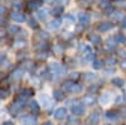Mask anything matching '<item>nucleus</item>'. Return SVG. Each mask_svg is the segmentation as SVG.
Masks as SVG:
<instances>
[{
	"label": "nucleus",
	"instance_id": "53",
	"mask_svg": "<svg viewBox=\"0 0 126 125\" xmlns=\"http://www.w3.org/2000/svg\"><path fill=\"white\" fill-rule=\"evenodd\" d=\"M1 58H3V54H1V53H0V62H1Z\"/></svg>",
	"mask_w": 126,
	"mask_h": 125
},
{
	"label": "nucleus",
	"instance_id": "30",
	"mask_svg": "<svg viewBox=\"0 0 126 125\" xmlns=\"http://www.w3.org/2000/svg\"><path fill=\"white\" fill-rule=\"evenodd\" d=\"M113 4L120 6V8H126V0H115Z\"/></svg>",
	"mask_w": 126,
	"mask_h": 125
},
{
	"label": "nucleus",
	"instance_id": "45",
	"mask_svg": "<svg viewBox=\"0 0 126 125\" xmlns=\"http://www.w3.org/2000/svg\"><path fill=\"white\" fill-rule=\"evenodd\" d=\"M5 12H6V8L3 6V5H0V14H4Z\"/></svg>",
	"mask_w": 126,
	"mask_h": 125
},
{
	"label": "nucleus",
	"instance_id": "35",
	"mask_svg": "<svg viewBox=\"0 0 126 125\" xmlns=\"http://www.w3.org/2000/svg\"><path fill=\"white\" fill-rule=\"evenodd\" d=\"M85 77H86V80L91 81V80H94V78H96V75H94V73H91V72H87Z\"/></svg>",
	"mask_w": 126,
	"mask_h": 125
},
{
	"label": "nucleus",
	"instance_id": "23",
	"mask_svg": "<svg viewBox=\"0 0 126 125\" xmlns=\"http://www.w3.org/2000/svg\"><path fill=\"white\" fill-rule=\"evenodd\" d=\"M20 32V28L18 25H12V27H9V33L10 34H16Z\"/></svg>",
	"mask_w": 126,
	"mask_h": 125
},
{
	"label": "nucleus",
	"instance_id": "22",
	"mask_svg": "<svg viewBox=\"0 0 126 125\" xmlns=\"http://www.w3.org/2000/svg\"><path fill=\"white\" fill-rule=\"evenodd\" d=\"M53 96H54V99H56V100H63V97H64L63 92H62V91H59V90H56V91L53 92Z\"/></svg>",
	"mask_w": 126,
	"mask_h": 125
},
{
	"label": "nucleus",
	"instance_id": "52",
	"mask_svg": "<svg viewBox=\"0 0 126 125\" xmlns=\"http://www.w3.org/2000/svg\"><path fill=\"white\" fill-rule=\"evenodd\" d=\"M43 1H46V3H52L53 0H43Z\"/></svg>",
	"mask_w": 126,
	"mask_h": 125
},
{
	"label": "nucleus",
	"instance_id": "29",
	"mask_svg": "<svg viewBox=\"0 0 126 125\" xmlns=\"http://www.w3.org/2000/svg\"><path fill=\"white\" fill-rule=\"evenodd\" d=\"M38 6H39V1H37V0H34V1H30V3H29V9H30V10H35Z\"/></svg>",
	"mask_w": 126,
	"mask_h": 125
},
{
	"label": "nucleus",
	"instance_id": "27",
	"mask_svg": "<svg viewBox=\"0 0 126 125\" xmlns=\"http://www.w3.org/2000/svg\"><path fill=\"white\" fill-rule=\"evenodd\" d=\"M63 20H66V22H68L71 24L75 23V18H73V15H71V14H66L64 17H63Z\"/></svg>",
	"mask_w": 126,
	"mask_h": 125
},
{
	"label": "nucleus",
	"instance_id": "32",
	"mask_svg": "<svg viewBox=\"0 0 126 125\" xmlns=\"http://www.w3.org/2000/svg\"><path fill=\"white\" fill-rule=\"evenodd\" d=\"M115 63H116V58H113V57H110L106 59V65L107 66H113Z\"/></svg>",
	"mask_w": 126,
	"mask_h": 125
},
{
	"label": "nucleus",
	"instance_id": "25",
	"mask_svg": "<svg viewBox=\"0 0 126 125\" xmlns=\"http://www.w3.org/2000/svg\"><path fill=\"white\" fill-rule=\"evenodd\" d=\"M92 67H93L94 70H100V68L102 67V62H101V61H98V59L92 61Z\"/></svg>",
	"mask_w": 126,
	"mask_h": 125
},
{
	"label": "nucleus",
	"instance_id": "17",
	"mask_svg": "<svg viewBox=\"0 0 126 125\" xmlns=\"http://www.w3.org/2000/svg\"><path fill=\"white\" fill-rule=\"evenodd\" d=\"M32 95H33V90H32V89H24L22 91V97L23 99H27V97H29Z\"/></svg>",
	"mask_w": 126,
	"mask_h": 125
},
{
	"label": "nucleus",
	"instance_id": "46",
	"mask_svg": "<svg viewBox=\"0 0 126 125\" xmlns=\"http://www.w3.org/2000/svg\"><path fill=\"white\" fill-rule=\"evenodd\" d=\"M39 49H47V44L46 43H40V46H38Z\"/></svg>",
	"mask_w": 126,
	"mask_h": 125
},
{
	"label": "nucleus",
	"instance_id": "44",
	"mask_svg": "<svg viewBox=\"0 0 126 125\" xmlns=\"http://www.w3.org/2000/svg\"><path fill=\"white\" fill-rule=\"evenodd\" d=\"M97 90H98L97 86H91V87H90V92H96Z\"/></svg>",
	"mask_w": 126,
	"mask_h": 125
},
{
	"label": "nucleus",
	"instance_id": "18",
	"mask_svg": "<svg viewBox=\"0 0 126 125\" xmlns=\"http://www.w3.org/2000/svg\"><path fill=\"white\" fill-rule=\"evenodd\" d=\"M110 100H111L110 93H103V95L101 96V99H100V102H101V104H109Z\"/></svg>",
	"mask_w": 126,
	"mask_h": 125
},
{
	"label": "nucleus",
	"instance_id": "38",
	"mask_svg": "<svg viewBox=\"0 0 126 125\" xmlns=\"http://www.w3.org/2000/svg\"><path fill=\"white\" fill-rule=\"evenodd\" d=\"M125 17H124V14L122 13H115V15H113V19H116V20H122Z\"/></svg>",
	"mask_w": 126,
	"mask_h": 125
},
{
	"label": "nucleus",
	"instance_id": "31",
	"mask_svg": "<svg viewBox=\"0 0 126 125\" xmlns=\"http://www.w3.org/2000/svg\"><path fill=\"white\" fill-rule=\"evenodd\" d=\"M53 51L56 52V54H62L63 53V47L59 46V44H57V46L53 47Z\"/></svg>",
	"mask_w": 126,
	"mask_h": 125
},
{
	"label": "nucleus",
	"instance_id": "48",
	"mask_svg": "<svg viewBox=\"0 0 126 125\" xmlns=\"http://www.w3.org/2000/svg\"><path fill=\"white\" fill-rule=\"evenodd\" d=\"M69 123H76V124H77V123H78V120H77V119H73V118H71V119H69Z\"/></svg>",
	"mask_w": 126,
	"mask_h": 125
},
{
	"label": "nucleus",
	"instance_id": "50",
	"mask_svg": "<svg viewBox=\"0 0 126 125\" xmlns=\"http://www.w3.org/2000/svg\"><path fill=\"white\" fill-rule=\"evenodd\" d=\"M39 58H43V59H44V58H47V54H46V53H40Z\"/></svg>",
	"mask_w": 126,
	"mask_h": 125
},
{
	"label": "nucleus",
	"instance_id": "2",
	"mask_svg": "<svg viewBox=\"0 0 126 125\" xmlns=\"http://www.w3.org/2000/svg\"><path fill=\"white\" fill-rule=\"evenodd\" d=\"M24 100H25V99H23V97H20L19 100H16V101L13 104V105H12V107H10V112H12V114H14V115H15V114H18L20 110L23 109V104H24Z\"/></svg>",
	"mask_w": 126,
	"mask_h": 125
},
{
	"label": "nucleus",
	"instance_id": "1",
	"mask_svg": "<svg viewBox=\"0 0 126 125\" xmlns=\"http://www.w3.org/2000/svg\"><path fill=\"white\" fill-rule=\"evenodd\" d=\"M50 71H52V75H53L54 77H61L62 75L66 73V68L62 67L59 63H57V62H53V63H50Z\"/></svg>",
	"mask_w": 126,
	"mask_h": 125
},
{
	"label": "nucleus",
	"instance_id": "12",
	"mask_svg": "<svg viewBox=\"0 0 126 125\" xmlns=\"http://www.w3.org/2000/svg\"><path fill=\"white\" fill-rule=\"evenodd\" d=\"M37 17H38L39 20H46L47 17H48V10H46V9H40V10H38Z\"/></svg>",
	"mask_w": 126,
	"mask_h": 125
},
{
	"label": "nucleus",
	"instance_id": "33",
	"mask_svg": "<svg viewBox=\"0 0 126 125\" xmlns=\"http://www.w3.org/2000/svg\"><path fill=\"white\" fill-rule=\"evenodd\" d=\"M100 6L103 8V9H107V8H110V1H109V0H102Z\"/></svg>",
	"mask_w": 126,
	"mask_h": 125
},
{
	"label": "nucleus",
	"instance_id": "43",
	"mask_svg": "<svg viewBox=\"0 0 126 125\" xmlns=\"http://www.w3.org/2000/svg\"><path fill=\"white\" fill-rule=\"evenodd\" d=\"M78 1H79L81 4H85V5H88V4H91V1H92V0H78Z\"/></svg>",
	"mask_w": 126,
	"mask_h": 125
},
{
	"label": "nucleus",
	"instance_id": "42",
	"mask_svg": "<svg viewBox=\"0 0 126 125\" xmlns=\"http://www.w3.org/2000/svg\"><path fill=\"white\" fill-rule=\"evenodd\" d=\"M8 91L6 90H0V97H6L8 96Z\"/></svg>",
	"mask_w": 126,
	"mask_h": 125
},
{
	"label": "nucleus",
	"instance_id": "3",
	"mask_svg": "<svg viewBox=\"0 0 126 125\" xmlns=\"http://www.w3.org/2000/svg\"><path fill=\"white\" fill-rule=\"evenodd\" d=\"M20 124L22 125H34V124H37V118L32 116V115H27L20 119Z\"/></svg>",
	"mask_w": 126,
	"mask_h": 125
},
{
	"label": "nucleus",
	"instance_id": "14",
	"mask_svg": "<svg viewBox=\"0 0 126 125\" xmlns=\"http://www.w3.org/2000/svg\"><path fill=\"white\" fill-rule=\"evenodd\" d=\"M81 91H82V87H81V85H77V83H73L69 89L71 93H79Z\"/></svg>",
	"mask_w": 126,
	"mask_h": 125
},
{
	"label": "nucleus",
	"instance_id": "19",
	"mask_svg": "<svg viewBox=\"0 0 126 125\" xmlns=\"http://www.w3.org/2000/svg\"><path fill=\"white\" fill-rule=\"evenodd\" d=\"M113 39L116 40V43H125V42H126V37H125L124 34H120V33L115 36Z\"/></svg>",
	"mask_w": 126,
	"mask_h": 125
},
{
	"label": "nucleus",
	"instance_id": "6",
	"mask_svg": "<svg viewBox=\"0 0 126 125\" xmlns=\"http://www.w3.org/2000/svg\"><path fill=\"white\" fill-rule=\"evenodd\" d=\"M72 114L73 115H83L85 114V107H83V105H75V106H72Z\"/></svg>",
	"mask_w": 126,
	"mask_h": 125
},
{
	"label": "nucleus",
	"instance_id": "20",
	"mask_svg": "<svg viewBox=\"0 0 126 125\" xmlns=\"http://www.w3.org/2000/svg\"><path fill=\"white\" fill-rule=\"evenodd\" d=\"M29 105H30V106H29V107H30V110L33 111V112H35V114H37V112L39 111V105H38V102H37V101H32V102L29 104Z\"/></svg>",
	"mask_w": 126,
	"mask_h": 125
},
{
	"label": "nucleus",
	"instance_id": "16",
	"mask_svg": "<svg viewBox=\"0 0 126 125\" xmlns=\"http://www.w3.org/2000/svg\"><path fill=\"white\" fill-rule=\"evenodd\" d=\"M40 102L43 104L44 106H48L49 104H50V99L46 95V93H43V95H40Z\"/></svg>",
	"mask_w": 126,
	"mask_h": 125
},
{
	"label": "nucleus",
	"instance_id": "7",
	"mask_svg": "<svg viewBox=\"0 0 126 125\" xmlns=\"http://www.w3.org/2000/svg\"><path fill=\"white\" fill-rule=\"evenodd\" d=\"M83 105H86V106H92L94 105V102H96V99H94V96H91V95H87L83 97Z\"/></svg>",
	"mask_w": 126,
	"mask_h": 125
},
{
	"label": "nucleus",
	"instance_id": "49",
	"mask_svg": "<svg viewBox=\"0 0 126 125\" xmlns=\"http://www.w3.org/2000/svg\"><path fill=\"white\" fill-rule=\"evenodd\" d=\"M121 67L124 70H126V61H122V63H121Z\"/></svg>",
	"mask_w": 126,
	"mask_h": 125
},
{
	"label": "nucleus",
	"instance_id": "26",
	"mask_svg": "<svg viewBox=\"0 0 126 125\" xmlns=\"http://www.w3.org/2000/svg\"><path fill=\"white\" fill-rule=\"evenodd\" d=\"M106 44L109 48H115V46H116V40H115L113 38H109L106 40Z\"/></svg>",
	"mask_w": 126,
	"mask_h": 125
},
{
	"label": "nucleus",
	"instance_id": "40",
	"mask_svg": "<svg viewBox=\"0 0 126 125\" xmlns=\"http://www.w3.org/2000/svg\"><path fill=\"white\" fill-rule=\"evenodd\" d=\"M29 25H30L32 28H37V27H38L37 22H35V20H33V19H30V20H29Z\"/></svg>",
	"mask_w": 126,
	"mask_h": 125
},
{
	"label": "nucleus",
	"instance_id": "37",
	"mask_svg": "<svg viewBox=\"0 0 126 125\" xmlns=\"http://www.w3.org/2000/svg\"><path fill=\"white\" fill-rule=\"evenodd\" d=\"M57 4H59V6H64L67 4H69V0H56Z\"/></svg>",
	"mask_w": 126,
	"mask_h": 125
},
{
	"label": "nucleus",
	"instance_id": "11",
	"mask_svg": "<svg viewBox=\"0 0 126 125\" xmlns=\"http://www.w3.org/2000/svg\"><path fill=\"white\" fill-rule=\"evenodd\" d=\"M98 121H100V115H98L97 112H92L91 115H90V118H88V123L91 125H96Z\"/></svg>",
	"mask_w": 126,
	"mask_h": 125
},
{
	"label": "nucleus",
	"instance_id": "55",
	"mask_svg": "<svg viewBox=\"0 0 126 125\" xmlns=\"http://www.w3.org/2000/svg\"><path fill=\"white\" fill-rule=\"evenodd\" d=\"M10 1H15V0H10Z\"/></svg>",
	"mask_w": 126,
	"mask_h": 125
},
{
	"label": "nucleus",
	"instance_id": "15",
	"mask_svg": "<svg viewBox=\"0 0 126 125\" xmlns=\"http://www.w3.org/2000/svg\"><path fill=\"white\" fill-rule=\"evenodd\" d=\"M90 40L92 42L93 44H100L101 43V37L98 34H91L90 36Z\"/></svg>",
	"mask_w": 126,
	"mask_h": 125
},
{
	"label": "nucleus",
	"instance_id": "54",
	"mask_svg": "<svg viewBox=\"0 0 126 125\" xmlns=\"http://www.w3.org/2000/svg\"><path fill=\"white\" fill-rule=\"evenodd\" d=\"M44 125H52V124H50V123H46Z\"/></svg>",
	"mask_w": 126,
	"mask_h": 125
},
{
	"label": "nucleus",
	"instance_id": "36",
	"mask_svg": "<svg viewBox=\"0 0 126 125\" xmlns=\"http://www.w3.org/2000/svg\"><path fill=\"white\" fill-rule=\"evenodd\" d=\"M27 43H25V40H16L15 42V47H18V48H22V47H24Z\"/></svg>",
	"mask_w": 126,
	"mask_h": 125
},
{
	"label": "nucleus",
	"instance_id": "34",
	"mask_svg": "<svg viewBox=\"0 0 126 125\" xmlns=\"http://www.w3.org/2000/svg\"><path fill=\"white\" fill-rule=\"evenodd\" d=\"M79 77H81V76H79L78 72H73V73H71V80H72V81H77Z\"/></svg>",
	"mask_w": 126,
	"mask_h": 125
},
{
	"label": "nucleus",
	"instance_id": "47",
	"mask_svg": "<svg viewBox=\"0 0 126 125\" xmlns=\"http://www.w3.org/2000/svg\"><path fill=\"white\" fill-rule=\"evenodd\" d=\"M119 53H120V56H122V57L126 56V52H125V51H119Z\"/></svg>",
	"mask_w": 126,
	"mask_h": 125
},
{
	"label": "nucleus",
	"instance_id": "8",
	"mask_svg": "<svg viewBox=\"0 0 126 125\" xmlns=\"http://www.w3.org/2000/svg\"><path fill=\"white\" fill-rule=\"evenodd\" d=\"M78 20L81 22V24H88L91 18H90V15L87 13H79L78 14Z\"/></svg>",
	"mask_w": 126,
	"mask_h": 125
},
{
	"label": "nucleus",
	"instance_id": "13",
	"mask_svg": "<svg viewBox=\"0 0 126 125\" xmlns=\"http://www.w3.org/2000/svg\"><path fill=\"white\" fill-rule=\"evenodd\" d=\"M23 75H24L23 70H15V71L13 72L12 77H13V80H20V78L23 77Z\"/></svg>",
	"mask_w": 126,
	"mask_h": 125
},
{
	"label": "nucleus",
	"instance_id": "5",
	"mask_svg": "<svg viewBox=\"0 0 126 125\" xmlns=\"http://www.w3.org/2000/svg\"><path fill=\"white\" fill-rule=\"evenodd\" d=\"M59 27H61V19H59V18L52 20V22H49V23L47 24V28H48L49 30H57Z\"/></svg>",
	"mask_w": 126,
	"mask_h": 125
},
{
	"label": "nucleus",
	"instance_id": "51",
	"mask_svg": "<svg viewBox=\"0 0 126 125\" xmlns=\"http://www.w3.org/2000/svg\"><path fill=\"white\" fill-rule=\"evenodd\" d=\"M4 125H13V123H12V121H5Z\"/></svg>",
	"mask_w": 126,
	"mask_h": 125
},
{
	"label": "nucleus",
	"instance_id": "41",
	"mask_svg": "<svg viewBox=\"0 0 126 125\" xmlns=\"http://www.w3.org/2000/svg\"><path fill=\"white\" fill-rule=\"evenodd\" d=\"M105 13H106V15H111V14H113V9L110 6L107 9H105Z\"/></svg>",
	"mask_w": 126,
	"mask_h": 125
},
{
	"label": "nucleus",
	"instance_id": "9",
	"mask_svg": "<svg viewBox=\"0 0 126 125\" xmlns=\"http://www.w3.org/2000/svg\"><path fill=\"white\" fill-rule=\"evenodd\" d=\"M12 19L14 20V22L23 23L24 20H25V17H24V14H22V13H18V12H15V13H13V14H12Z\"/></svg>",
	"mask_w": 126,
	"mask_h": 125
},
{
	"label": "nucleus",
	"instance_id": "28",
	"mask_svg": "<svg viewBox=\"0 0 126 125\" xmlns=\"http://www.w3.org/2000/svg\"><path fill=\"white\" fill-rule=\"evenodd\" d=\"M106 118L110 119V120H115V119H117V115H116V112H113V111H107L106 112Z\"/></svg>",
	"mask_w": 126,
	"mask_h": 125
},
{
	"label": "nucleus",
	"instance_id": "10",
	"mask_svg": "<svg viewBox=\"0 0 126 125\" xmlns=\"http://www.w3.org/2000/svg\"><path fill=\"white\" fill-rule=\"evenodd\" d=\"M113 28V24L112 23H101L98 25V30L100 32H109Z\"/></svg>",
	"mask_w": 126,
	"mask_h": 125
},
{
	"label": "nucleus",
	"instance_id": "4",
	"mask_svg": "<svg viewBox=\"0 0 126 125\" xmlns=\"http://www.w3.org/2000/svg\"><path fill=\"white\" fill-rule=\"evenodd\" d=\"M66 116H67V110H66L64 107H59V109H57L56 112H54V118H56L57 120H63Z\"/></svg>",
	"mask_w": 126,
	"mask_h": 125
},
{
	"label": "nucleus",
	"instance_id": "24",
	"mask_svg": "<svg viewBox=\"0 0 126 125\" xmlns=\"http://www.w3.org/2000/svg\"><path fill=\"white\" fill-rule=\"evenodd\" d=\"M52 13L56 14V15L63 14V6H54L53 9H52Z\"/></svg>",
	"mask_w": 126,
	"mask_h": 125
},
{
	"label": "nucleus",
	"instance_id": "21",
	"mask_svg": "<svg viewBox=\"0 0 126 125\" xmlns=\"http://www.w3.org/2000/svg\"><path fill=\"white\" fill-rule=\"evenodd\" d=\"M112 83H113L115 86H117V87H121V86H124V80L122 78H119V77H115L112 80Z\"/></svg>",
	"mask_w": 126,
	"mask_h": 125
},
{
	"label": "nucleus",
	"instance_id": "39",
	"mask_svg": "<svg viewBox=\"0 0 126 125\" xmlns=\"http://www.w3.org/2000/svg\"><path fill=\"white\" fill-rule=\"evenodd\" d=\"M38 34H39V37H40L42 39H46V40H47V39L49 38V36H48V34H47L46 32H39Z\"/></svg>",
	"mask_w": 126,
	"mask_h": 125
}]
</instances>
